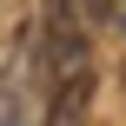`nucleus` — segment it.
Masks as SVG:
<instances>
[{"label":"nucleus","instance_id":"f257e3e1","mask_svg":"<svg viewBox=\"0 0 126 126\" xmlns=\"http://www.w3.org/2000/svg\"><path fill=\"white\" fill-rule=\"evenodd\" d=\"M80 7H86L93 20H113V13H120V0H80Z\"/></svg>","mask_w":126,"mask_h":126}]
</instances>
